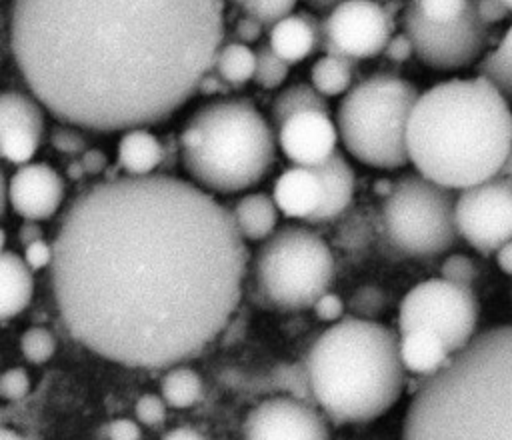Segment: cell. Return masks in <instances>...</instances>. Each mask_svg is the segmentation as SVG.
I'll use <instances>...</instances> for the list:
<instances>
[{
    "instance_id": "obj_1",
    "label": "cell",
    "mask_w": 512,
    "mask_h": 440,
    "mask_svg": "<svg viewBox=\"0 0 512 440\" xmlns=\"http://www.w3.org/2000/svg\"><path fill=\"white\" fill-rule=\"evenodd\" d=\"M52 252V292L70 336L132 368L200 354L236 310L248 266L232 210L168 174L82 190Z\"/></svg>"
},
{
    "instance_id": "obj_2",
    "label": "cell",
    "mask_w": 512,
    "mask_h": 440,
    "mask_svg": "<svg viewBox=\"0 0 512 440\" xmlns=\"http://www.w3.org/2000/svg\"><path fill=\"white\" fill-rule=\"evenodd\" d=\"M224 40L222 0H10L8 48L60 122L96 132L168 120Z\"/></svg>"
},
{
    "instance_id": "obj_3",
    "label": "cell",
    "mask_w": 512,
    "mask_h": 440,
    "mask_svg": "<svg viewBox=\"0 0 512 440\" xmlns=\"http://www.w3.org/2000/svg\"><path fill=\"white\" fill-rule=\"evenodd\" d=\"M416 172L464 190L502 174L512 152V110L484 76L452 78L420 92L406 130Z\"/></svg>"
},
{
    "instance_id": "obj_4",
    "label": "cell",
    "mask_w": 512,
    "mask_h": 440,
    "mask_svg": "<svg viewBox=\"0 0 512 440\" xmlns=\"http://www.w3.org/2000/svg\"><path fill=\"white\" fill-rule=\"evenodd\" d=\"M402 440H512V324L476 334L424 378Z\"/></svg>"
},
{
    "instance_id": "obj_5",
    "label": "cell",
    "mask_w": 512,
    "mask_h": 440,
    "mask_svg": "<svg viewBox=\"0 0 512 440\" xmlns=\"http://www.w3.org/2000/svg\"><path fill=\"white\" fill-rule=\"evenodd\" d=\"M404 370L396 332L356 316L334 322L306 356L312 398L338 424L388 412L402 394Z\"/></svg>"
},
{
    "instance_id": "obj_6",
    "label": "cell",
    "mask_w": 512,
    "mask_h": 440,
    "mask_svg": "<svg viewBox=\"0 0 512 440\" xmlns=\"http://www.w3.org/2000/svg\"><path fill=\"white\" fill-rule=\"evenodd\" d=\"M272 124L244 96H220L192 112L178 136L186 174L206 192L232 194L256 186L276 158Z\"/></svg>"
},
{
    "instance_id": "obj_7",
    "label": "cell",
    "mask_w": 512,
    "mask_h": 440,
    "mask_svg": "<svg viewBox=\"0 0 512 440\" xmlns=\"http://www.w3.org/2000/svg\"><path fill=\"white\" fill-rule=\"evenodd\" d=\"M418 96V88L398 74L374 72L356 80L336 110V128L346 152L380 170L406 166V130Z\"/></svg>"
},
{
    "instance_id": "obj_8",
    "label": "cell",
    "mask_w": 512,
    "mask_h": 440,
    "mask_svg": "<svg viewBox=\"0 0 512 440\" xmlns=\"http://www.w3.org/2000/svg\"><path fill=\"white\" fill-rule=\"evenodd\" d=\"M386 244L408 258H434L458 240L456 194L420 172H406L392 182L378 218Z\"/></svg>"
},
{
    "instance_id": "obj_9",
    "label": "cell",
    "mask_w": 512,
    "mask_h": 440,
    "mask_svg": "<svg viewBox=\"0 0 512 440\" xmlns=\"http://www.w3.org/2000/svg\"><path fill=\"white\" fill-rule=\"evenodd\" d=\"M334 278V256L314 230L286 224L258 248L254 280L266 302L282 310L314 308Z\"/></svg>"
},
{
    "instance_id": "obj_10",
    "label": "cell",
    "mask_w": 512,
    "mask_h": 440,
    "mask_svg": "<svg viewBox=\"0 0 512 440\" xmlns=\"http://www.w3.org/2000/svg\"><path fill=\"white\" fill-rule=\"evenodd\" d=\"M478 300L470 286L454 284L446 278H430L402 298L398 308V330L426 328L438 334L450 354L462 350L476 334Z\"/></svg>"
},
{
    "instance_id": "obj_11",
    "label": "cell",
    "mask_w": 512,
    "mask_h": 440,
    "mask_svg": "<svg viewBox=\"0 0 512 440\" xmlns=\"http://www.w3.org/2000/svg\"><path fill=\"white\" fill-rule=\"evenodd\" d=\"M488 28L490 24L476 14L472 2L466 14L450 24L430 22L418 10L416 0H408L402 12V32L410 38L416 58L434 70L474 64L488 44Z\"/></svg>"
},
{
    "instance_id": "obj_12",
    "label": "cell",
    "mask_w": 512,
    "mask_h": 440,
    "mask_svg": "<svg viewBox=\"0 0 512 440\" xmlns=\"http://www.w3.org/2000/svg\"><path fill=\"white\" fill-rule=\"evenodd\" d=\"M460 238L480 254H496L512 240V178L498 174L456 196Z\"/></svg>"
},
{
    "instance_id": "obj_13",
    "label": "cell",
    "mask_w": 512,
    "mask_h": 440,
    "mask_svg": "<svg viewBox=\"0 0 512 440\" xmlns=\"http://www.w3.org/2000/svg\"><path fill=\"white\" fill-rule=\"evenodd\" d=\"M392 36L390 14L374 0H342L322 20L320 46L354 60L382 54Z\"/></svg>"
},
{
    "instance_id": "obj_14",
    "label": "cell",
    "mask_w": 512,
    "mask_h": 440,
    "mask_svg": "<svg viewBox=\"0 0 512 440\" xmlns=\"http://www.w3.org/2000/svg\"><path fill=\"white\" fill-rule=\"evenodd\" d=\"M242 440H330L324 418L296 396H272L252 408Z\"/></svg>"
},
{
    "instance_id": "obj_15",
    "label": "cell",
    "mask_w": 512,
    "mask_h": 440,
    "mask_svg": "<svg viewBox=\"0 0 512 440\" xmlns=\"http://www.w3.org/2000/svg\"><path fill=\"white\" fill-rule=\"evenodd\" d=\"M44 134V104L30 92L16 88L0 96V148L12 164H28Z\"/></svg>"
},
{
    "instance_id": "obj_16",
    "label": "cell",
    "mask_w": 512,
    "mask_h": 440,
    "mask_svg": "<svg viewBox=\"0 0 512 440\" xmlns=\"http://www.w3.org/2000/svg\"><path fill=\"white\" fill-rule=\"evenodd\" d=\"M64 200L62 176L44 162L22 164L10 178L2 176V208L8 204L24 220L50 218Z\"/></svg>"
},
{
    "instance_id": "obj_17",
    "label": "cell",
    "mask_w": 512,
    "mask_h": 440,
    "mask_svg": "<svg viewBox=\"0 0 512 440\" xmlns=\"http://www.w3.org/2000/svg\"><path fill=\"white\" fill-rule=\"evenodd\" d=\"M278 146L284 156L296 166L314 168L336 152L340 140L336 124L328 114L318 110H304L290 116L278 128Z\"/></svg>"
},
{
    "instance_id": "obj_18",
    "label": "cell",
    "mask_w": 512,
    "mask_h": 440,
    "mask_svg": "<svg viewBox=\"0 0 512 440\" xmlns=\"http://www.w3.org/2000/svg\"><path fill=\"white\" fill-rule=\"evenodd\" d=\"M322 194L318 174L312 168L294 166L278 176L272 198L284 216L308 220L318 210Z\"/></svg>"
},
{
    "instance_id": "obj_19",
    "label": "cell",
    "mask_w": 512,
    "mask_h": 440,
    "mask_svg": "<svg viewBox=\"0 0 512 440\" xmlns=\"http://www.w3.org/2000/svg\"><path fill=\"white\" fill-rule=\"evenodd\" d=\"M312 170L318 174L324 194L318 210L306 222L320 224L334 220L350 206L354 198V170L338 150Z\"/></svg>"
},
{
    "instance_id": "obj_20",
    "label": "cell",
    "mask_w": 512,
    "mask_h": 440,
    "mask_svg": "<svg viewBox=\"0 0 512 440\" xmlns=\"http://www.w3.org/2000/svg\"><path fill=\"white\" fill-rule=\"evenodd\" d=\"M322 22L312 14H288L268 30V44L278 56L294 64L308 58L314 48L320 44Z\"/></svg>"
},
{
    "instance_id": "obj_21",
    "label": "cell",
    "mask_w": 512,
    "mask_h": 440,
    "mask_svg": "<svg viewBox=\"0 0 512 440\" xmlns=\"http://www.w3.org/2000/svg\"><path fill=\"white\" fill-rule=\"evenodd\" d=\"M450 356L444 340L426 328H414L400 336V358L404 368L412 374L428 378L436 374Z\"/></svg>"
},
{
    "instance_id": "obj_22",
    "label": "cell",
    "mask_w": 512,
    "mask_h": 440,
    "mask_svg": "<svg viewBox=\"0 0 512 440\" xmlns=\"http://www.w3.org/2000/svg\"><path fill=\"white\" fill-rule=\"evenodd\" d=\"M32 268L16 252L2 248L0 256V316L8 320L20 314L34 292Z\"/></svg>"
},
{
    "instance_id": "obj_23",
    "label": "cell",
    "mask_w": 512,
    "mask_h": 440,
    "mask_svg": "<svg viewBox=\"0 0 512 440\" xmlns=\"http://www.w3.org/2000/svg\"><path fill=\"white\" fill-rule=\"evenodd\" d=\"M166 148L164 142L158 140L146 128H130L124 130L118 142V166L128 176H148L158 166L164 164Z\"/></svg>"
},
{
    "instance_id": "obj_24",
    "label": "cell",
    "mask_w": 512,
    "mask_h": 440,
    "mask_svg": "<svg viewBox=\"0 0 512 440\" xmlns=\"http://www.w3.org/2000/svg\"><path fill=\"white\" fill-rule=\"evenodd\" d=\"M230 210L244 240H266L278 222V206L266 192L244 194Z\"/></svg>"
},
{
    "instance_id": "obj_25",
    "label": "cell",
    "mask_w": 512,
    "mask_h": 440,
    "mask_svg": "<svg viewBox=\"0 0 512 440\" xmlns=\"http://www.w3.org/2000/svg\"><path fill=\"white\" fill-rule=\"evenodd\" d=\"M354 72H356L354 58L326 52L312 64L310 80H312V86L326 98L340 96L352 88Z\"/></svg>"
},
{
    "instance_id": "obj_26",
    "label": "cell",
    "mask_w": 512,
    "mask_h": 440,
    "mask_svg": "<svg viewBox=\"0 0 512 440\" xmlns=\"http://www.w3.org/2000/svg\"><path fill=\"white\" fill-rule=\"evenodd\" d=\"M304 110H318L328 114L330 106L326 96L320 94L312 84L296 82L276 94V98L270 104V120L278 130L290 116Z\"/></svg>"
},
{
    "instance_id": "obj_27",
    "label": "cell",
    "mask_w": 512,
    "mask_h": 440,
    "mask_svg": "<svg viewBox=\"0 0 512 440\" xmlns=\"http://www.w3.org/2000/svg\"><path fill=\"white\" fill-rule=\"evenodd\" d=\"M214 68L232 88H240L248 80H254L256 50H252L250 44L238 40L222 44L216 54Z\"/></svg>"
},
{
    "instance_id": "obj_28",
    "label": "cell",
    "mask_w": 512,
    "mask_h": 440,
    "mask_svg": "<svg viewBox=\"0 0 512 440\" xmlns=\"http://www.w3.org/2000/svg\"><path fill=\"white\" fill-rule=\"evenodd\" d=\"M476 74L490 80L512 102V26L504 32L498 46L478 60Z\"/></svg>"
},
{
    "instance_id": "obj_29",
    "label": "cell",
    "mask_w": 512,
    "mask_h": 440,
    "mask_svg": "<svg viewBox=\"0 0 512 440\" xmlns=\"http://www.w3.org/2000/svg\"><path fill=\"white\" fill-rule=\"evenodd\" d=\"M160 392L170 408H188L198 402L202 394V380L192 368L178 366L162 378Z\"/></svg>"
},
{
    "instance_id": "obj_30",
    "label": "cell",
    "mask_w": 512,
    "mask_h": 440,
    "mask_svg": "<svg viewBox=\"0 0 512 440\" xmlns=\"http://www.w3.org/2000/svg\"><path fill=\"white\" fill-rule=\"evenodd\" d=\"M288 72H290V62H286L282 56H278L268 42H262L256 48L254 82L260 88H264V90L278 88L286 80Z\"/></svg>"
},
{
    "instance_id": "obj_31",
    "label": "cell",
    "mask_w": 512,
    "mask_h": 440,
    "mask_svg": "<svg viewBox=\"0 0 512 440\" xmlns=\"http://www.w3.org/2000/svg\"><path fill=\"white\" fill-rule=\"evenodd\" d=\"M270 382L274 388H282L286 390L290 396H296L300 400H314L312 398V390H310V382H308V372H306V364H282L276 366L270 374Z\"/></svg>"
},
{
    "instance_id": "obj_32",
    "label": "cell",
    "mask_w": 512,
    "mask_h": 440,
    "mask_svg": "<svg viewBox=\"0 0 512 440\" xmlns=\"http://www.w3.org/2000/svg\"><path fill=\"white\" fill-rule=\"evenodd\" d=\"M386 294L382 288L374 284H364L356 288L348 298V308L352 316L364 318V320H376L386 310Z\"/></svg>"
},
{
    "instance_id": "obj_33",
    "label": "cell",
    "mask_w": 512,
    "mask_h": 440,
    "mask_svg": "<svg viewBox=\"0 0 512 440\" xmlns=\"http://www.w3.org/2000/svg\"><path fill=\"white\" fill-rule=\"evenodd\" d=\"M20 350L24 354V358L32 364H44L46 360H50L56 352V340L52 336L50 330L34 326L28 328L22 338H20Z\"/></svg>"
},
{
    "instance_id": "obj_34",
    "label": "cell",
    "mask_w": 512,
    "mask_h": 440,
    "mask_svg": "<svg viewBox=\"0 0 512 440\" xmlns=\"http://www.w3.org/2000/svg\"><path fill=\"white\" fill-rule=\"evenodd\" d=\"M294 4L296 0H238V6L246 12V16L260 20L268 28L288 16Z\"/></svg>"
},
{
    "instance_id": "obj_35",
    "label": "cell",
    "mask_w": 512,
    "mask_h": 440,
    "mask_svg": "<svg viewBox=\"0 0 512 440\" xmlns=\"http://www.w3.org/2000/svg\"><path fill=\"white\" fill-rule=\"evenodd\" d=\"M416 6L430 22L450 24L466 14L470 0H416Z\"/></svg>"
},
{
    "instance_id": "obj_36",
    "label": "cell",
    "mask_w": 512,
    "mask_h": 440,
    "mask_svg": "<svg viewBox=\"0 0 512 440\" xmlns=\"http://www.w3.org/2000/svg\"><path fill=\"white\" fill-rule=\"evenodd\" d=\"M50 144L54 150H58L62 154H84L88 150V146H86L88 142H86L84 134L78 130V126L66 124V122L52 126Z\"/></svg>"
},
{
    "instance_id": "obj_37",
    "label": "cell",
    "mask_w": 512,
    "mask_h": 440,
    "mask_svg": "<svg viewBox=\"0 0 512 440\" xmlns=\"http://www.w3.org/2000/svg\"><path fill=\"white\" fill-rule=\"evenodd\" d=\"M440 274L442 278L460 284V286H470L472 282L478 278V268L474 264V260L466 254H450L442 266H440Z\"/></svg>"
},
{
    "instance_id": "obj_38",
    "label": "cell",
    "mask_w": 512,
    "mask_h": 440,
    "mask_svg": "<svg viewBox=\"0 0 512 440\" xmlns=\"http://www.w3.org/2000/svg\"><path fill=\"white\" fill-rule=\"evenodd\" d=\"M30 390V378L24 368H10L0 378V394L4 400H22Z\"/></svg>"
},
{
    "instance_id": "obj_39",
    "label": "cell",
    "mask_w": 512,
    "mask_h": 440,
    "mask_svg": "<svg viewBox=\"0 0 512 440\" xmlns=\"http://www.w3.org/2000/svg\"><path fill=\"white\" fill-rule=\"evenodd\" d=\"M166 402L162 396H156V394H144L138 398L136 402V416L142 424L146 426H156L160 422H164L166 418Z\"/></svg>"
},
{
    "instance_id": "obj_40",
    "label": "cell",
    "mask_w": 512,
    "mask_h": 440,
    "mask_svg": "<svg viewBox=\"0 0 512 440\" xmlns=\"http://www.w3.org/2000/svg\"><path fill=\"white\" fill-rule=\"evenodd\" d=\"M314 312L324 322H338L344 316V302L340 296L326 292L316 300Z\"/></svg>"
},
{
    "instance_id": "obj_41",
    "label": "cell",
    "mask_w": 512,
    "mask_h": 440,
    "mask_svg": "<svg viewBox=\"0 0 512 440\" xmlns=\"http://www.w3.org/2000/svg\"><path fill=\"white\" fill-rule=\"evenodd\" d=\"M382 54L390 62H406L414 54V46H412L410 38L406 36V32H400V34L390 36Z\"/></svg>"
},
{
    "instance_id": "obj_42",
    "label": "cell",
    "mask_w": 512,
    "mask_h": 440,
    "mask_svg": "<svg viewBox=\"0 0 512 440\" xmlns=\"http://www.w3.org/2000/svg\"><path fill=\"white\" fill-rule=\"evenodd\" d=\"M476 14L486 22V24H496L504 20L510 14V8L502 0H470Z\"/></svg>"
},
{
    "instance_id": "obj_43",
    "label": "cell",
    "mask_w": 512,
    "mask_h": 440,
    "mask_svg": "<svg viewBox=\"0 0 512 440\" xmlns=\"http://www.w3.org/2000/svg\"><path fill=\"white\" fill-rule=\"evenodd\" d=\"M52 244H46L44 238L32 242L30 246L24 248V260L32 270H40L48 264H52Z\"/></svg>"
},
{
    "instance_id": "obj_44",
    "label": "cell",
    "mask_w": 512,
    "mask_h": 440,
    "mask_svg": "<svg viewBox=\"0 0 512 440\" xmlns=\"http://www.w3.org/2000/svg\"><path fill=\"white\" fill-rule=\"evenodd\" d=\"M262 26H264V24H262L260 20H256V18L244 14V16L236 22V26H234V36H236L238 42L252 44V42L260 40V36H262Z\"/></svg>"
},
{
    "instance_id": "obj_45",
    "label": "cell",
    "mask_w": 512,
    "mask_h": 440,
    "mask_svg": "<svg viewBox=\"0 0 512 440\" xmlns=\"http://www.w3.org/2000/svg\"><path fill=\"white\" fill-rule=\"evenodd\" d=\"M108 438L110 440H140V428L128 418H118V420L110 422Z\"/></svg>"
},
{
    "instance_id": "obj_46",
    "label": "cell",
    "mask_w": 512,
    "mask_h": 440,
    "mask_svg": "<svg viewBox=\"0 0 512 440\" xmlns=\"http://www.w3.org/2000/svg\"><path fill=\"white\" fill-rule=\"evenodd\" d=\"M230 88H232V86H230V84L216 72V68L212 66V68L206 72V76L202 78V82H200V86H198V92L208 94V96H214V94L226 96Z\"/></svg>"
},
{
    "instance_id": "obj_47",
    "label": "cell",
    "mask_w": 512,
    "mask_h": 440,
    "mask_svg": "<svg viewBox=\"0 0 512 440\" xmlns=\"http://www.w3.org/2000/svg\"><path fill=\"white\" fill-rule=\"evenodd\" d=\"M80 160H82L86 174H90V176L104 172L108 166V156L98 148H88L84 154H80Z\"/></svg>"
},
{
    "instance_id": "obj_48",
    "label": "cell",
    "mask_w": 512,
    "mask_h": 440,
    "mask_svg": "<svg viewBox=\"0 0 512 440\" xmlns=\"http://www.w3.org/2000/svg\"><path fill=\"white\" fill-rule=\"evenodd\" d=\"M18 240L24 248L36 240H42V228L36 224V220H24V224L18 230Z\"/></svg>"
},
{
    "instance_id": "obj_49",
    "label": "cell",
    "mask_w": 512,
    "mask_h": 440,
    "mask_svg": "<svg viewBox=\"0 0 512 440\" xmlns=\"http://www.w3.org/2000/svg\"><path fill=\"white\" fill-rule=\"evenodd\" d=\"M496 262H498V268L506 274L512 276V240H508L498 252H496Z\"/></svg>"
},
{
    "instance_id": "obj_50",
    "label": "cell",
    "mask_w": 512,
    "mask_h": 440,
    "mask_svg": "<svg viewBox=\"0 0 512 440\" xmlns=\"http://www.w3.org/2000/svg\"><path fill=\"white\" fill-rule=\"evenodd\" d=\"M162 440H204V436L200 432H196L194 428H174L170 430Z\"/></svg>"
},
{
    "instance_id": "obj_51",
    "label": "cell",
    "mask_w": 512,
    "mask_h": 440,
    "mask_svg": "<svg viewBox=\"0 0 512 440\" xmlns=\"http://www.w3.org/2000/svg\"><path fill=\"white\" fill-rule=\"evenodd\" d=\"M66 174L72 178V180H78L86 174L84 166H82V160H72L68 166H66Z\"/></svg>"
},
{
    "instance_id": "obj_52",
    "label": "cell",
    "mask_w": 512,
    "mask_h": 440,
    "mask_svg": "<svg viewBox=\"0 0 512 440\" xmlns=\"http://www.w3.org/2000/svg\"><path fill=\"white\" fill-rule=\"evenodd\" d=\"M0 440H24V438L18 432L10 430V428H2L0 430Z\"/></svg>"
},
{
    "instance_id": "obj_53",
    "label": "cell",
    "mask_w": 512,
    "mask_h": 440,
    "mask_svg": "<svg viewBox=\"0 0 512 440\" xmlns=\"http://www.w3.org/2000/svg\"><path fill=\"white\" fill-rule=\"evenodd\" d=\"M502 174H504V176H508V178H512V152H510V156H508V162H506V166H504Z\"/></svg>"
},
{
    "instance_id": "obj_54",
    "label": "cell",
    "mask_w": 512,
    "mask_h": 440,
    "mask_svg": "<svg viewBox=\"0 0 512 440\" xmlns=\"http://www.w3.org/2000/svg\"><path fill=\"white\" fill-rule=\"evenodd\" d=\"M502 2H504V4L510 8V12H512V0H502Z\"/></svg>"
},
{
    "instance_id": "obj_55",
    "label": "cell",
    "mask_w": 512,
    "mask_h": 440,
    "mask_svg": "<svg viewBox=\"0 0 512 440\" xmlns=\"http://www.w3.org/2000/svg\"><path fill=\"white\" fill-rule=\"evenodd\" d=\"M222 2H224V0H222Z\"/></svg>"
}]
</instances>
